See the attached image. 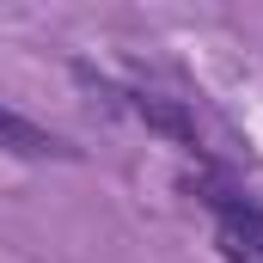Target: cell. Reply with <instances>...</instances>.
<instances>
[{
	"label": "cell",
	"instance_id": "1",
	"mask_svg": "<svg viewBox=\"0 0 263 263\" xmlns=\"http://www.w3.org/2000/svg\"><path fill=\"white\" fill-rule=\"evenodd\" d=\"M214 202V239L233 263H263V208L245 196H208Z\"/></svg>",
	"mask_w": 263,
	"mask_h": 263
},
{
	"label": "cell",
	"instance_id": "2",
	"mask_svg": "<svg viewBox=\"0 0 263 263\" xmlns=\"http://www.w3.org/2000/svg\"><path fill=\"white\" fill-rule=\"evenodd\" d=\"M0 147L18 153V159H62V153H73L62 135L37 129L31 117H18V110H6V104H0Z\"/></svg>",
	"mask_w": 263,
	"mask_h": 263
},
{
	"label": "cell",
	"instance_id": "3",
	"mask_svg": "<svg viewBox=\"0 0 263 263\" xmlns=\"http://www.w3.org/2000/svg\"><path fill=\"white\" fill-rule=\"evenodd\" d=\"M135 117H147L159 135H172V141H184V147H196V123L172 104V98H153V92H135Z\"/></svg>",
	"mask_w": 263,
	"mask_h": 263
}]
</instances>
